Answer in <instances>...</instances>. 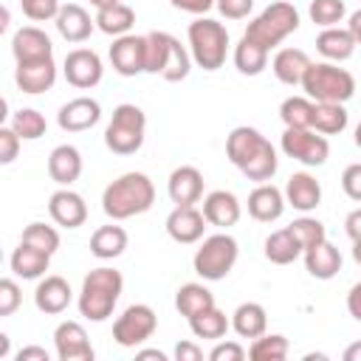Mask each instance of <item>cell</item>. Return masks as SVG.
Returning a JSON list of instances; mask_svg holds the SVG:
<instances>
[{
  "label": "cell",
  "instance_id": "8992f818",
  "mask_svg": "<svg viewBox=\"0 0 361 361\" xmlns=\"http://www.w3.org/2000/svg\"><path fill=\"white\" fill-rule=\"evenodd\" d=\"M299 28V11L293 3L288 0H276L271 6H265L245 28V39L257 42L259 48H265L271 54V48H276L285 37H290Z\"/></svg>",
  "mask_w": 361,
  "mask_h": 361
},
{
  "label": "cell",
  "instance_id": "f5cc1de1",
  "mask_svg": "<svg viewBox=\"0 0 361 361\" xmlns=\"http://www.w3.org/2000/svg\"><path fill=\"white\" fill-rule=\"evenodd\" d=\"M175 358L178 361H200L203 358V350L195 341H178L175 344Z\"/></svg>",
  "mask_w": 361,
  "mask_h": 361
},
{
  "label": "cell",
  "instance_id": "7402d4cb",
  "mask_svg": "<svg viewBox=\"0 0 361 361\" xmlns=\"http://www.w3.org/2000/svg\"><path fill=\"white\" fill-rule=\"evenodd\" d=\"M203 220L206 223H212V226H217V228H228V226H234L237 220H240V214H243V206H240V200L231 195V192H226V189H214V192H209L206 197H203Z\"/></svg>",
  "mask_w": 361,
  "mask_h": 361
},
{
  "label": "cell",
  "instance_id": "681fc988",
  "mask_svg": "<svg viewBox=\"0 0 361 361\" xmlns=\"http://www.w3.org/2000/svg\"><path fill=\"white\" fill-rule=\"evenodd\" d=\"M214 6L226 20H243L251 14L254 0H214Z\"/></svg>",
  "mask_w": 361,
  "mask_h": 361
},
{
  "label": "cell",
  "instance_id": "4dcf8cb0",
  "mask_svg": "<svg viewBox=\"0 0 361 361\" xmlns=\"http://www.w3.org/2000/svg\"><path fill=\"white\" fill-rule=\"evenodd\" d=\"M307 65H310V56L302 48H279L271 62V71L282 85H299Z\"/></svg>",
  "mask_w": 361,
  "mask_h": 361
},
{
  "label": "cell",
  "instance_id": "d6986e66",
  "mask_svg": "<svg viewBox=\"0 0 361 361\" xmlns=\"http://www.w3.org/2000/svg\"><path fill=\"white\" fill-rule=\"evenodd\" d=\"M285 206H293L296 212L307 214L322 203V183L310 172H293L285 183Z\"/></svg>",
  "mask_w": 361,
  "mask_h": 361
},
{
  "label": "cell",
  "instance_id": "83f0119b",
  "mask_svg": "<svg viewBox=\"0 0 361 361\" xmlns=\"http://www.w3.org/2000/svg\"><path fill=\"white\" fill-rule=\"evenodd\" d=\"M228 327L240 336V338H257L268 330V313L259 302H243L231 319H228Z\"/></svg>",
  "mask_w": 361,
  "mask_h": 361
},
{
  "label": "cell",
  "instance_id": "60d3db41",
  "mask_svg": "<svg viewBox=\"0 0 361 361\" xmlns=\"http://www.w3.org/2000/svg\"><path fill=\"white\" fill-rule=\"evenodd\" d=\"M279 118L285 127L305 130V127H310V118H313V102L307 96H288L279 104Z\"/></svg>",
  "mask_w": 361,
  "mask_h": 361
},
{
  "label": "cell",
  "instance_id": "f546056e",
  "mask_svg": "<svg viewBox=\"0 0 361 361\" xmlns=\"http://www.w3.org/2000/svg\"><path fill=\"white\" fill-rule=\"evenodd\" d=\"M8 262H11L14 276H20V279H39V276H45V271H48V265H51V254L20 243V245L14 248V254H11Z\"/></svg>",
  "mask_w": 361,
  "mask_h": 361
},
{
  "label": "cell",
  "instance_id": "bcb514c9",
  "mask_svg": "<svg viewBox=\"0 0 361 361\" xmlns=\"http://www.w3.org/2000/svg\"><path fill=\"white\" fill-rule=\"evenodd\" d=\"M23 305V290L14 279L0 276V316H11L17 313V307Z\"/></svg>",
  "mask_w": 361,
  "mask_h": 361
},
{
  "label": "cell",
  "instance_id": "1f68e13d",
  "mask_svg": "<svg viewBox=\"0 0 361 361\" xmlns=\"http://www.w3.org/2000/svg\"><path fill=\"white\" fill-rule=\"evenodd\" d=\"M350 113L344 110V104L336 102H313V118H310V130H316L319 135H338L347 130Z\"/></svg>",
  "mask_w": 361,
  "mask_h": 361
},
{
  "label": "cell",
  "instance_id": "680465c9",
  "mask_svg": "<svg viewBox=\"0 0 361 361\" xmlns=\"http://www.w3.org/2000/svg\"><path fill=\"white\" fill-rule=\"evenodd\" d=\"M8 25H11V11H8V8L0 3V37L8 31Z\"/></svg>",
  "mask_w": 361,
  "mask_h": 361
},
{
  "label": "cell",
  "instance_id": "f6af8a7d",
  "mask_svg": "<svg viewBox=\"0 0 361 361\" xmlns=\"http://www.w3.org/2000/svg\"><path fill=\"white\" fill-rule=\"evenodd\" d=\"M59 0H20V8L28 20L34 23H45V20H54L56 11H59Z\"/></svg>",
  "mask_w": 361,
  "mask_h": 361
},
{
  "label": "cell",
  "instance_id": "11a10c76",
  "mask_svg": "<svg viewBox=\"0 0 361 361\" xmlns=\"http://www.w3.org/2000/svg\"><path fill=\"white\" fill-rule=\"evenodd\" d=\"M31 358H37V361H48V350L45 347H23L20 353H17V361H31Z\"/></svg>",
  "mask_w": 361,
  "mask_h": 361
},
{
  "label": "cell",
  "instance_id": "e0dca14e",
  "mask_svg": "<svg viewBox=\"0 0 361 361\" xmlns=\"http://www.w3.org/2000/svg\"><path fill=\"white\" fill-rule=\"evenodd\" d=\"M110 62L113 71L121 76H138L144 73V37L121 34L110 45Z\"/></svg>",
  "mask_w": 361,
  "mask_h": 361
},
{
  "label": "cell",
  "instance_id": "ac0fdd59",
  "mask_svg": "<svg viewBox=\"0 0 361 361\" xmlns=\"http://www.w3.org/2000/svg\"><path fill=\"white\" fill-rule=\"evenodd\" d=\"M71 299H73V290H71L68 279H62V276H56V274H51V276H39L37 290H34V305H37L39 313H45V316H56V313L68 310Z\"/></svg>",
  "mask_w": 361,
  "mask_h": 361
},
{
  "label": "cell",
  "instance_id": "2e32d148",
  "mask_svg": "<svg viewBox=\"0 0 361 361\" xmlns=\"http://www.w3.org/2000/svg\"><path fill=\"white\" fill-rule=\"evenodd\" d=\"M102 118V104L90 96H76L71 102H65L56 113V124L65 130V133H82V130H90L93 124H99Z\"/></svg>",
  "mask_w": 361,
  "mask_h": 361
},
{
  "label": "cell",
  "instance_id": "cb8c5ba5",
  "mask_svg": "<svg viewBox=\"0 0 361 361\" xmlns=\"http://www.w3.org/2000/svg\"><path fill=\"white\" fill-rule=\"evenodd\" d=\"M48 175L59 186H71L82 175V152L73 144H59L48 155Z\"/></svg>",
  "mask_w": 361,
  "mask_h": 361
},
{
  "label": "cell",
  "instance_id": "277c9868",
  "mask_svg": "<svg viewBox=\"0 0 361 361\" xmlns=\"http://www.w3.org/2000/svg\"><path fill=\"white\" fill-rule=\"evenodd\" d=\"M192 71V56L178 37L166 31L144 34V73H158L166 82H180Z\"/></svg>",
  "mask_w": 361,
  "mask_h": 361
},
{
  "label": "cell",
  "instance_id": "e7e4bbea",
  "mask_svg": "<svg viewBox=\"0 0 361 361\" xmlns=\"http://www.w3.org/2000/svg\"><path fill=\"white\" fill-rule=\"evenodd\" d=\"M0 265H3V251H0Z\"/></svg>",
  "mask_w": 361,
  "mask_h": 361
},
{
  "label": "cell",
  "instance_id": "484cf974",
  "mask_svg": "<svg viewBox=\"0 0 361 361\" xmlns=\"http://www.w3.org/2000/svg\"><path fill=\"white\" fill-rule=\"evenodd\" d=\"M54 23H56V31L62 34V39H68V42H85L90 37V31L96 28V23L90 20V14L79 3L59 6Z\"/></svg>",
  "mask_w": 361,
  "mask_h": 361
},
{
  "label": "cell",
  "instance_id": "db71d44e",
  "mask_svg": "<svg viewBox=\"0 0 361 361\" xmlns=\"http://www.w3.org/2000/svg\"><path fill=\"white\" fill-rule=\"evenodd\" d=\"M347 237L353 240V245H358V234H361V209H353L347 214Z\"/></svg>",
  "mask_w": 361,
  "mask_h": 361
},
{
  "label": "cell",
  "instance_id": "91938a15",
  "mask_svg": "<svg viewBox=\"0 0 361 361\" xmlns=\"http://www.w3.org/2000/svg\"><path fill=\"white\" fill-rule=\"evenodd\" d=\"M138 358H158V361H166V355L161 350H138Z\"/></svg>",
  "mask_w": 361,
  "mask_h": 361
},
{
  "label": "cell",
  "instance_id": "816d5d0a",
  "mask_svg": "<svg viewBox=\"0 0 361 361\" xmlns=\"http://www.w3.org/2000/svg\"><path fill=\"white\" fill-rule=\"evenodd\" d=\"M169 3L180 11H189V14H197V17H203L209 8H214V0H169Z\"/></svg>",
  "mask_w": 361,
  "mask_h": 361
},
{
  "label": "cell",
  "instance_id": "7a4b0ae2",
  "mask_svg": "<svg viewBox=\"0 0 361 361\" xmlns=\"http://www.w3.org/2000/svg\"><path fill=\"white\" fill-rule=\"evenodd\" d=\"M155 203V186L144 172H124L102 192V209L110 220H127L149 212Z\"/></svg>",
  "mask_w": 361,
  "mask_h": 361
},
{
  "label": "cell",
  "instance_id": "d6a6232c",
  "mask_svg": "<svg viewBox=\"0 0 361 361\" xmlns=\"http://www.w3.org/2000/svg\"><path fill=\"white\" fill-rule=\"evenodd\" d=\"M127 248V231L121 226H99L90 237V254L96 259H116Z\"/></svg>",
  "mask_w": 361,
  "mask_h": 361
},
{
  "label": "cell",
  "instance_id": "b9f144b4",
  "mask_svg": "<svg viewBox=\"0 0 361 361\" xmlns=\"http://www.w3.org/2000/svg\"><path fill=\"white\" fill-rule=\"evenodd\" d=\"M288 231L296 237V243H299V248L305 251V248H313L316 243H322V240H327V231H324V223L322 220H316V217H299V220H293L290 226H288Z\"/></svg>",
  "mask_w": 361,
  "mask_h": 361
},
{
  "label": "cell",
  "instance_id": "d590c367",
  "mask_svg": "<svg viewBox=\"0 0 361 361\" xmlns=\"http://www.w3.org/2000/svg\"><path fill=\"white\" fill-rule=\"evenodd\" d=\"M186 322H189L195 338H212V341H217V338H223V336L228 333V316H226L217 305L200 310L197 316H192V319H186Z\"/></svg>",
  "mask_w": 361,
  "mask_h": 361
},
{
  "label": "cell",
  "instance_id": "5b68a950",
  "mask_svg": "<svg viewBox=\"0 0 361 361\" xmlns=\"http://www.w3.org/2000/svg\"><path fill=\"white\" fill-rule=\"evenodd\" d=\"M310 102H336L344 104L355 96V76L347 68L333 62H310L299 82Z\"/></svg>",
  "mask_w": 361,
  "mask_h": 361
},
{
  "label": "cell",
  "instance_id": "6125c7cd",
  "mask_svg": "<svg viewBox=\"0 0 361 361\" xmlns=\"http://www.w3.org/2000/svg\"><path fill=\"white\" fill-rule=\"evenodd\" d=\"M116 3H121V0H90V6H96V8H107V6H116Z\"/></svg>",
  "mask_w": 361,
  "mask_h": 361
},
{
  "label": "cell",
  "instance_id": "ab89813d",
  "mask_svg": "<svg viewBox=\"0 0 361 361\" xmlns=\"http://www.w3.org/2000/svg\"><path fill=\"white\" fill-rule=\"evenodd\" d=\"M11 130L20 135V141H37V138L45 135L48 121H45V116H42L39 110L23 107V110H17V113L11 116Z\"/></svg>",
  "mask_w": 361,
  "mask_h": 361
},
{
  "label": "cell",
  "instance_id": "7bdbcfd3",
  "mask_svg": "<svg viewBox=\"0 0 361 361\" xmlns=\"http://www.w3.org/2000/svg\"><path fill=\"white\" fill-rule=\"evenodd\" d=\"M20 243H25L31 248H39L45 254H54L59 248V231L54 226H45V223H28Z\"/></svg>",
  "mask_w": 361,
  "mask_h": 361
},
{
  "label": "cell",
  "instance_id": "9f6ffc18",
  "mask_svg": "<svg viewBox=\"0 0 361 361\" xmlns=\"http://www.w3.org/2000/svg\"><path fill=\"white\" fill-rule=\"evenodd\" d=\"M347 34H350L355 42H361V11H353V14H350V23H347Z\"/></svg>",
  "mask_w": 361,
  "mask_h": 361
},
{
  "label": "cell",
  "instance_id": "5bb4252c",
  "mask_svg": "<svg viewBox=\"0 0 361 361\" xmlns=\"http://www.w3.org/2000/svg\"><path fill=\"white\" fill-rule=\"evenodd\" d=\"M48 214L62 228H79L87 220V203L79 192L62 186L48 197Z\"/></svg>",
  "mask_w": 361,
  "mask_h": 361
},
{
  "label": "cell",
  "instance_id": "7c38bea8",
  "mask_svg": "<svg viewBox=\"0 0 361 361\" xmlns=\"http://www.w3.org/2000/svg\"><path fill=\"white\" fill-rule=\"evenodd\" d=\"M62 73L68 79V85L79 87V90H90L102 82L104 76V65L99 59L96 51L90 48H73L65 54V62H62Z\"/></svg>",
  "mask_w": 361,
  "mask_h": 361
},
{
  "label": "cell",
  "instance_id": "f1b7e54d",
  "mask_svg": "<svg viewBox=\"0 0 361 361\" xmlns=\"http://www.w3.org/2000/svg\"><path fill=\"white\" fill-rule=\"evenodd\" d=\"M355 39L347 34V28H338V25H333V28H322V34L316 37V51L324 56V59H330V62H344V59H350L353 54H355Z\"/></svg>",
  "mask_w": 361,
  "mask_h": 361
},
{
  "label": "cell",
  "instance_id": "4fadbf2b",
  "mask_svg": "<svg viewBox=\"0 0 361 361\" xmlns=\"http://www.w3.org/2000/svg\"><path fill=\"white\" fill-rule=\"evenodd\" d=\"M54 347H56V358L59 361H93V355H96L85 327L79 322H71V319L56 324Z\"/></svg>",
  "mask_w": 361,
  "mask_h": 361
},
{
  "label": "cell",
  "instance_id": "ba28073f",
  "mask_svg": "<svg viewBox=\"0 0 361 361\" xmlns=\"http://www.w3.org/2000/svg\"><path fill=\"white\" fill-rule=\"evenodd\" d=\"M147 135V116L138 104H118L113 110V118L104 130V147L116 155H133L144 147Z\"/></svg>",
  "mask_w": 361,
  "mask_h": 361
},
{
  "label": "cell",
  "instance_id": "f907efd6",
  "mask_svg": "<svg viewBox=\"0 0 361 361\" xmlns=\"http://www.w3.org/2000/svg\"><path fill=\"white\" fill-rule=\"evenodd\" d=\"M341 189L350 200H361V164H350L341 175Z\"/></svg>",
  "mask_w": 361,
  "mask_h": 361
},
{
  "label": "cell",
  "instance_id": "6da1fadb",
  "mask_svg": "<svg viewBox=\"0 0 361 361\" xmlns=\"http://www.w3.org/2000/svg\"><path fill=\"white\" fill-rule=\"evenodd\" d=\"M226 155L248 180H257V183L271 180L279 166V158H276V149L271 147V141L257 127H248V124L234 127L228 133Z\"/></svg>",
  "mask_w": 361,
  "mask_h": 361
},
{
  "label": "cell",
  "instance_id": "836d02e7",
  "mask_svg": "<svg viewBox=\"0 0 361 361\" xmlns=\"http://www.w3.org/2000/svg\"><path fill=\"white\" fill-rule=\"evenodd\" d=\"M93 23L99 31H104L110 37H121V34H130V28L135 25V11L127 3H116L107 8H96Z\"/></svg>",
  "mask_w": 361,
  "mask_h": 361
},
{
  "label": "cell",
  "instance_id": "ee69618b",
  "mask_svg": "<svg viewBox=\"0 0 361 361\" xmlns=\"http://www.w3.org/2000/svg\"><path fill=\"white\" fill-rule=\"evenodd\" d=\"M307 14H310V20H313L316 25L333 28V25H338V23L344 20L347 6H344V0H310Z\"/></svg>",
  "mask_w": 361,
  "mask_h": 361
},
{
  "label": "cell",
  "instance_id": "d4e9b609",
  "mask_svg": "<svg viewBox=\"0 0 361 361\" xmlns=\"http://www.w3.org/2000/svg\"><path fill=\"white\" fill-rule=\"evenodd\" d=\"M285 212V197L282 189H276L274 183H257V189H251L248 195V214L259 223H274L279 220Z\"/></svg>",
  "mask_w": 361,
  "mask_h": 361
},
{
  "label": "cell",
  "instance_id": "94428289",
  "mask_svg": "<svg viewBox=\"0 0 361 361\" xmlns=\"http://www.w3.org/2000/svg\"><path fill=\"white\" fill-rule=\"evenodd\" d=\"M11 353V338L6 333H0V358H6Z\"/></svg>",
  "mask_w": 361,
  "mask_h": 361
},
{
  "label": "cell",
  "instance_id": "8fae6325",
  "mask_svg": "<svg viewBox=\"0 0 361 361\" xmlns=\"http://www.w3.org/2000/svg\"><path fill=\"white\" fill-rule=\"evenodd\" d=\"M155 327H158V316L149 305H130L113 322V338L121 347H138L155 333Z\"/></svg>",
  "mask_w": 361,
  "mask_h": 361
},
{
  "label": "cell",
  "instance_id": "6f0895ef",
  "mask_svg": "<svg viewBox=\"0 0 361 361\" xmlns=\"http://www.w3.org/2000/svg\"><path fill=\"white\" fill-rule=\"evenodd\" d=\"M358 296H361V285H353L350 288V316L355 322H361V307H358Z\"/></svg>",
  "mask_w": 361,
  "mask_h": 361
},
{
  "label": "cell",
  "instance_id": "4316f807",
  "mask_svg": "<svg viewBox=\"0 0 361 361\" xmlns=\"http://www.w3.org/2000/svg\"><path fill=\"white\" fill-rule=\"evenodd\" d=\"M302 254H305V268L313 279H333L341 271V262H344L341 251L327 240L316 243L313 248H305Z\"/></svg>",
  "mask_w": 361,
  "mask_h": 361
},
{
  "label": "cell",
  "instance_id": "3957f363",
  "mask_svg": "<svg viewBox=\"0 0 361 361\" xmlns=\"http://www.w3.org/2000/svg\"><path fill=\"white\" fill-rule=\"evenodd\" d=\"M124 290V276L116 268L99 265L93 268L85 279H82V290H79V313L90 322H104L113 316V307L118 302Z\"/></svg>",
  "mask_w": 361,
  "mask_h": 361
},
{
  "label": "cell",
  "instance_id": "ffe728a7",
  "mask_svg": "<svg viewBox=\"0 0 361 361\" xmlns=\"http://www.w3.org/2000/svg\"><path fill=\"white\" fill-rule=\"evenodd\" d=\"M203 231H206V220L195 206H175L166 217V234L180 245L197 243Z\"/></svg>",
  "mask_w": 361,
  "mask_h": 361
},
{
  "label": "cell",
  "instance_id": "603a6c76",
  "mask_svg": "<svg viewBox=\"0 0 361 361\" xmlns=\"http://www.w3.org/2000/svg\"><path fill=\"white\" fill-rule=\"evenodd\" d=\"M11 54L17 62H28V59H45L54 56V42L51 37L37 28V25H25L11 37Z\"/></svg>",
  "mask_w": 361,
  "mask_h": 361
},
{
  "label": "cell",
  "instance_id": "9c48e42d",
  "mask_svg": "<svg viewBox=\"0 0 361 361\" xmlns=\"http://www.w3.org/2000/svg\"><path fill=\"white\" fill-rule=\"evenodd\" d=\"M237 254H240V248H237V240H234L231 234H226V231L212 234V237H206V240L200 243V248H197L195 257H192L195 274H197L200 279H206V282L226 279L228 271H231L234 262H237Z\"/></svg>",
  "mask_w": 361,
  "mask_h": 361
},
{
  "label": "cell",
  "instance_id": "7dc6e473",
  "mask_svg": "<svg viewBox=\"0 0 361 361\" xmlns=\"http://www.w3.org/2000/svg\"><path fill=\"white\" fill-rule=\"evenodd\" d=\"M17 155H20V135L11 127L0 124V166L11 164Z\"/></svg>",
  "mask_w": 361,
  "mask_h": 361
},
{
  "label": "cell",
  "instance_id": "e575fe53",
  "mask_svg": "<svg viewBox=\"0 0 361 361\" xmlns=\"http://www.w3.org/2000/svg\"><path fill=\"white\" fill-rule=\"evenodd\" d=\"M212 305H214V293H212L203 282H186V285H180L178 293H175V307H178V313L186 316V319L197 316L200 310H206V307H212Z\"/></svg>",
  "mask_w": 361,
  "mask_h": 361
},
{
  "label": "cell",
  "instance_id": "52a82bcc",
  "mask_svg": "<svg viewBox=\"0 0 361 361\" xmlns=\"http://www.w3.org/2000/svg\"><path fill=\"white\" fill-rule=\"evenodd\" d=\"M186 37H189V56L197 68L203 71L223 68L228 54V31L223 23L212 17H197L195 23H189Z\"/></svg>",
  "mask_w": 361,
  "mask_h": 361
},
{
  "label": "cell",
  "instance_id": "30bf717a",
  "mask_svg": "<svg viewBox=\"0 0 361 361\" xmlns=\"http://www.w3.org/2000/svg\"><path fill=\"white\" fill-rule=\"evenodd\" d=\"M279 147L288 158H293L305 166H322L330 155V141L324 135H319L316 130H310V127H305V130L285 127Z\"/></svg>",
  "mask_w": 361,
  "mask_h": 361
},
{
  "label": "cell",
  "instance_id": "44dd1931",
  "mask_svg": "<svg viewBox=\"0 0 361 361\" xmlns=\"http://www.w3.org/2000/svg\"><path fill=\"white\" fill-rule=\"evenodd\" d=\"M166 192L175 206H195L203 197V175L197 166H178L166 180Z\"/></svg>",
  "mask_w": 361,
  "mask_h": 361
},
{
  "label": "cell",
  "instance_id": "f35d334b",
  "mask_svg": "<svg viewBox=\"0 0 361 361\" xmlns=\"http://www.w3.org/2000/svg\"><path fill=\"white\" fill-rule=\"evenodd\" d=\"M288 350H290V344H288L285 336H279V333H271V336L262 333V336H257L251 341V347L245 350V355L254 358V361H282V358H288Z\"/></svg>",
  "mask_w": 361,
  "mask_h": 361
},
{
  "label": "cell",
  "instance_id": "9a60e30c",
  "mask_svg": "<svg viewBox=\"0 0 361 361\" xmlns=\"http://www.w3.org/2000/svg\"><path fill=\"white\" fill-rule=\"evenodd\" d=\"M14 82L23 93H45L54 87L56 82V65H54V56H45V59H28V62H17L14 68Z\"/></svg>",
  "mask_w": 361,
  "mask_h": 361
},
{
  "label": "cell",
  "instance_id": "8d00e7d4",
  "mask_svg": "<svg viewBox=\"0 0 361 361\" xmlns=\"http://www.w3.org/2000/svg\"><path fill=\"white\" fill-rule=\"evenodd\" d=\"M265 257L274 265H290L293 259L302 257V248H299L296 237L288 228H279V231L265 237Z\"/></svg>",
  "mask_w": 361,
  "mask_h": 361
},
{
  "label": "cell",
  "instance_id": "74e56055",
  "mask_svg": "<svg viewBox=\"0 0 361 361\" xmlns=\"http://www.w3.org/2000/svg\"><path fill=\"white\" fill-rule=\"evenodd\" d=\"M265 65H268V51L259 48L257 42H251V39L243 37V39L234 45V68H237L243 76H259V73L265 71Z\"/></svg>",
  "mask_w": 361,
  "mask_h": 361
},
{
  "label": "cell",
  "instance_id": "c3c4849f",
  "mask_svg": "<svg viewBox=\"0 0 361 361\" xmlns=\"http://www.w3.org/2000/svg\"><path fill=\"white\" fill-rule=\"evenodd\" d=\"M209 358L212 361H243L245 358V347L240 341H220L217 338V344L212 347Z\"/></svg>",
  "mask_w": 361,
  "mask_h": 361
},
{
  "label": "cell",
  "instance_id": "be15d7a7",
  "mask_svg": "<svg viewBox=\"0 0 361 361\" xmlns=\"http://www.w3.org/2000/svg\"><path fill=\"white\" fill-rule=\"evenodd\" d=\"M6 118H8V102H6L3 96H0V124H3Z\"/></svg>",
  "mask_w": 361,
  "mask_h": 361
}]
</instances>
